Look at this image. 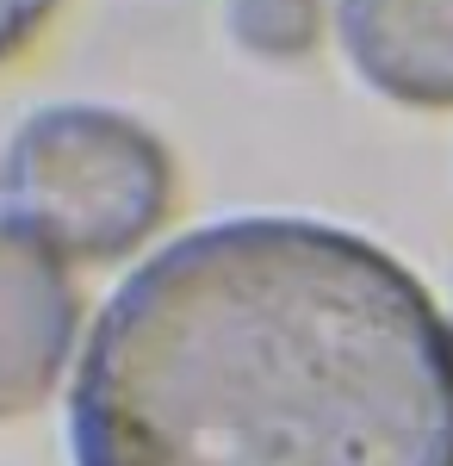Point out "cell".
<instances>
[{
	"label": "cell",
	"instance_id": "7a4b0ae2",
	"mask_svg": "<svg viewBox=\"0 0 453 466\" xmlns=\"http://www.w3.org/2000/svg\"><path fill=\"white\" fill-rule=\"evenodd\" d=\"M175 199L162 137L112 106H37L0 149V206L69 261H118Z\"/></svg>",
	"mask_w": 453,
	"mask_h": 466
},
{
	"label": "cell",
	"instance_id": "5b68a950",
	"mask_svg": "<svg viewBox=\"0 0 453 466\" xmlns=\"http://www.w3.org/2000/svg\"><path fill=\"white\" fill-rule=\"evenodd\" d=\"M230 37L267 63H292L323 37V0H230Z\"/></svg>",
	"mask_w": 453,
	"mask_h": 466
},
{
	"label": "cell",
	"instance_id": "3957f363",
	"mask_svg": "<svg viewBox=\"0 0 453 466\" xmlns=\"http://www.w3.org/2000/svg\"><path fill=\"white\" fill-rule=\"evenodd\" d=\"M75 329L81 292L63 255L0 212V423L37 410L56 392L75 355Z\"/></svg>",
	"mask_w": 453,
	"mask_h": 466
},
{
	"label": "cell",
	"instance_id": "6da1fadb",
	"mask_svg": "<svg viewBox=\"0 0 453 466\" xmlns=\"http://www.w3.org/2000/svg\"><path fill=\"white\" fill-rule=\"evenodd\" d=\"M75 466H453V336L379 243L217 218L100 305Z\"/></svg>",
	"mask_w": 453,
	"mask_h": 466
},
{
	"label": "cell",
	"instance_id": "277c9868",
	"mask_svg": "<svg viewBox=\"0 0 453 466\" xmlns=\"http://www.w3.org/2000/svg\"><path fill=\"white\" fill-rule=\"evenodd\" d=\"M342 50L404 106H453V0H336Z\"/></svg>",
	"mask_w": 453,
	"mask_h": 466
},
{
	"label": "cell",
	"instance_id": "8992f818",
	"mask_svg": "<svg viewBox=\"0 0 453 466\" xmlns=\"http://www.w3.org/2000/svg\"><path fill=\"white\" fill-rule=\"evenodd\" d=\"M50 6L56 0H0V56H13L25 37L50 19Z\"/></svg>",
	"mask_w": 453,
	"mask_h": 466
}]
</instances>
